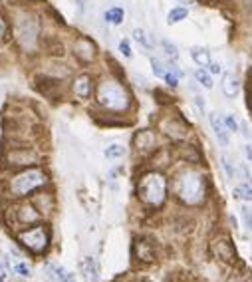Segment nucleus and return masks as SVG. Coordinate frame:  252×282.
Segmentation results:
<instances>
[{
  "label": "nucleus",
  "instance_id": "obj_14",
  "mask_svg": "<svg viewBox=\"0 0 252 282\" xmlns=\"http://www.w3.org/2000/svg\"><path fill=\"white\" fill-rule=\"evenodd\" d=\"M161 131L171 139H183L187 135V128L179 117H167L161 121Z\"/></svg>",
  "mask_w": 252,
  "mask_h": 282
},
{
  "label": "nucleus",
  "instance_id": "obj_19",
  "mask_svg": "<svg viewBox=\"0 0 252 282\" xmlns=\"http://www.w3.org/2000/svg\"><path fill=\"white\" fill-rule=\"evenodd\" d=\"M80 270L84 276V282H100V272H98V264L91 257H85L80 262Z\"/></svg>",
  "mask_w": 252,
  "mask_h": 282
},
{
  "label": "nucleus",
  "instance_id": "obj_4",
  "mask_svg": "<svg viewBox=\"0 0 252 282\" xmlns=\"http://www.w3.org/2000/svg\"><path fill=\"white\" fill-rule=\"evenodd\" d=\"M135 191L145 207L159 209L167 199V179L159 171H147L139 177Z\"/></svg>",
  "mask_w": 252,
  "mask_h": 282
},
{
  "label": "nucleus",
  "instance_id": "obj_24",
  "mask_svg": "<svg viewBox=\"0 0 252 282\" xmlns=\"http://www.w3.org/2000/svg\"><path fill=\"white\" fill-rule=\"evenodd\" d=\"M131 38L147 52V50H153V44H151V38H149V34L145 32L143 28H133V32H131Z\"/></svg>",
  "mask_w": 252,
  "mask_h": 282
},
{
  "label": "nucleus",
  "instance_id": "obj_10",
  "mask_svg": "<svg viewBox=\"0 0 252 282\" xmlns=\"http://www.w3.org/2000/svg\"><path fill=\"white\" fill-rule=\"evenodd\" d=\"M96 82H98V76H93L91 72L87 70H82L78 74H74L70 78V84H68V91L70 96L76 100V102H89L96 93Z\"/></svg>",
  "mask_w": 252,
  "mask_h": 282
},
{
  "label": "nucleus",
  "instance_id": "obj_37",
  "mask_svg": "<svg viewBox=\"0 0 252 282\" xmlns=\"http://www.w3.org/2000/svg\"><path fill=\"white\" fill-rule=\"evenodd\" d=\"M195 104H197V108L205 113V100H203V96H195Z\"/></svg>",
  "mask_w": 252,
  "mask_h": 282
},
{
  "label": "nucleus",
  "instance_id": "obj_31",
  "mask_svg": "<svg viewBox=\"0 0 252 282\" xmlns=\"http://www.w3.org/2000/svg\"><path fill=\"white\" fill-rule=\"evenodd\" d=\"M220 165H223V169H225V173H227V179H234L236 177V169H234V165L231 163V159L229 157H220Z\"/></svg>",
  "mask_w": 252,
  "mask_h": 282
},
{
  "label": "nucleus",
  "instance_id": "obj_40",
  "mask_svg": "<svg viewBox=\"0 0 252 282\" xmlns=\"http://www.w3.org/2000/svg\"><path fill=\"white\" fill-rule=\"evenodd\" d=\"M244 2H246L248 6H252V0H244Z\"/></svg>",
  "mask_w": 252,
  "mask_h": 282
},
{
  "label": "nucleus",
  "instance_id": "obj_32",
  "mask_svg": "<svg viewBox=\"0 0 252 282\" xmlns=\"http://www.w3.org/2000/svg\"><path fill=\"white\" fill-rule=\"evenodd\" d=\"M117 50L121 52V56H123V58H127V60H131V58H133V50H131V44H129V40H127V38H123V40L119 42Z\"/></svg>",
  "mask_w": 252,
  "mask_h": 282
},
{
  "label": "nucleus",
  "instance_id": "obj_8",
  "mask_svg": "<svg viewBox=\"0 0 252 282\" xmlns=\"http://www.w3.org/2000/svg\"><path fill=\"white\" fill-rule=\"evenodd\" d=\"M42 163V155L32 145H10L4 153V165L10 169H28Z\"/></svg>",
  "mask_w": 252,
  "mask_h": 282
},
{
  "label": "nucleus",
  "instance_id": "obj_23",
  "mask_svg": "<svg viewBox=\"0 0 252 282\" xmlns=\"http://www.w3.org/2000/svg\"><path fill=\"white\" fill-rule=\"evenodd\" d=\"M191 58L195 60V64L201 66V68H209L210 62H212L210 52L205 50V48H199V46H193V48H191Z\"/></svg>",
  "mask_w": 252,
  "mask_h": 282
},
{
  "label": "nucleus",
  "instance_id": "obj_26",
  "mask_svg": "<svg viewBox=\"0 0 252 282\" xmlns=\"http://www.w3.org/2000/svg\"><path fill=\"white\" fill-rule=\"evenodd\" d=\"M193 76H195V80H197L199 86H203V87H207V89H212V86H214L212 74H210L207 68H197Z\"/></svg>",
  "mask_w": 252,
  "mask_h": 282
},
{
  "label": "nucleus",
  "instance_id": "obj_33",
  "mask_svg": "<svg viewBox=\"0 0 252 282\" xmlns=\"http://www.w3.org/2000/svg\"><path fill=\"white\" fill-rule=\"evenodd\" d=\"M179 80H181V76L167 68V74L163 76V82H165L169 87H179Z\"/></svg>",
  "mask_w": 252,
  "mask_h": 282
},
{
  "label": "nucleus",
  "instance_id": "obj_7",
  "mask_svg": "<svg viewBox=\"0 0 252 282\" xmlns=\"http://www.w3.org/2000/svg\"><path fill=\"white\" fill-rule=\"evenodd\" d=\"M16 239L24 248L30 250V253L42 255L50 246V227L46 223H36L32 227H26V229L18 231Z\"/></svg>",
  "mask_w": 252,
  "mask_h": 282
},
{
  "label": "nucleus",
  "instance_id": "obj_9",
  "mask_svg": "<svg viewBox=\"0 0 252 282\" xmlns=\"http://www.w3.org/2000/svg\"><path fill=\"white\" fill-rule=\"evenodd\" d=\"M40 218H42L40 211L34 207V203L30 201V199H28V201H26V199L16 201V203L12 205V209L8 211V223H10V227H12V225L18 227V231L40 223Z\"/></svg>",
  "mask_w": 252,
  "mask_h": 282
},
{
  "label": "nucleus",
  "instance_id": "obj_2",
  "mask_svg": "<svg viewBox=\"0 0 252 282\" xmlns=\"http://www.w3.org/2000/svg\"><path fill=\"white\" fill-rule=\"evenodd\" d=\"M93 102L100 109L111 115H125L133 109V93L121 76L113 70L98 76Z\"/></svg>",
  "mask_w": 252,
  "mask_h": 282
},
{
  "label": "nucleus",
  "instance_id": "obj_34",
  "mask_svg": "<svg viewBox=\"0 0 252 282\" xmlns=\"http://www.w3.org/2000/svg\"><path fill=\"white\" fill-rule=\"evenodd\" d=\"M240 215H242V221H244L246 229L252 231V211H250L248 207H242V209H240Z\"/></svg>",
  "mask_w": 252,
  "mask_h": 282
},
{
  "label": "nucleus",
  "instance_id": "obj_11",
  "mask_svg": "<svg viewBox=\"0 0 252 282\" xmlns=\"http://www.w3.org/2000/svg\"><path fill=\"white\" fill-rule=\"evenodd\" d=\"M133 149H135V153L143 155V157L151 155L157 149V133L153 130H139V131H135V135H133Z\"/></svg>",
  "mask_w": 252,
  "mask_h": 282
},
{
  "label": "nucleus",
  "instance_id": "obj_13",
  "mask_svg": "<svg viewBox=\"0 0 252 282\" xmlns=\"http://www.w3.org/2000/svg\"><path fill=\"white\" fill-rule=\"evenodd\" d=\"M210 248H212V253H214V255H216L220 260L232 262V260H234V257H236V253H234V246H232V242H231V239H229V237H216V239L212 240Z\"/></svg>",
  "mask_w": 252,
  "mask_h": 282
},
{
  "label": "nucleus",
  "instance_id": "obj_38",
  "mask_svg": "<svg viewBox=\"0 0 252 282\" xmlns=\"http://www.w3.org/2000/svg\"><path fill=\"white\" fill-rule=\"evenodd\" d=\"M244 155H246V159H248V161H252V145H250V143L244 145Z\"/></svg>",
  "mask_w": 252,
  "mask_h": 282
},
{
  "label": "nucleus",
  "instance_id": "obj_25",
  "mask_svg": "<svg viewBox=\"0 0 252 282\" xmlns=\"http://www.w3.org/2000/svg\"><path fill=\"white\" fill-rule=\"evenodd\" d=\"M187 16H189V8H187V6H175V8H171L169 14H167V24H169V26L179 24V22H183Z\"/></svg>",
  "mask_w": 252,
  "mask_h": 282
},
{
  "label": "nucleus",
  "instance_id": "obj_28",
  "mask_svg": "<svg viewBox=\"0 0 252 282\" xmlns=\"http://www.w3.org/2000/svg\"><path fill=\"white\" fill-rule=\"evenodd\" d=\"M149 64H151V72H153V76H155V78H161V80H163V76L167 74V66L163 64V62H161L159 58L151 56V58H149Z\"/></svg>",
  "mask_w": 252,
  "mask_h": 282
},
{
  "label": "nucleus",
  "instance_id": "obj_16",
  "mask_svg": "<svg viewBox=\"0 0 252 282\" xmlns=\"http://www.w3.org/2000/svg\"><path fill=\"white\" fill-rule=\"evenodd\" d=\"M220 89H223V93L229 100L238 98V93H240V80H238V76L232 74V72H225L223 74V82H220Z\"/></svg>",
  "mask_w": 252,
  "mask_h": 282
},
{
  "label": "nucleus",
  "instance_id": "obj_21",
  "mask_svg": "<svg viewBox=\"0 0 252 282\" xmlns=\"http://www.w3.org/2000/svg\"><path fill=\"white\" fill-rule=\"evenodd\" d=\"M48 276L54 282H76L74 274L68 272L64 266H60V264H48Z\"/></svg>",
  "mask_w": 252,
  "mask_h": 282
},
{
  "label": "nucleus",
  "instance_id": "obj_15",
  "mask_svg": "<svg viewBox=\"0 0 252 282\" xmlns=\"http://www.w3.org/2000/svg\"><path fill=\"white\" fill-rule=\"evenodd\" d=\"M28 199L34 203V207L40 211L42 217H46V215H50L54 211V193H50V191L40 189L38 193H34L32 197H28Z\"/></svg>",
  "mask_w": 252,
  "mask_h": 282
},
{
  "label": "nucleus",
  "instance_id": "obj_22",
  "mask_svg": "<svg viewBox=\"0 0 252 282\" xmlns=\"http://www.w3.org/2000/svg\"><path fill=\"white\" fill-rule=\"evenodd\" d=\"M125 155H127V147H125L123 143H109L104 149V157L107 161H119V159L125 157Z\"/></svg>",
  "mask_w": 252,
  "mask_h": 282
},
{
  "label": "nucleus",
  "instance_id": "obj_5",
  "mask_svg": "<svg viewBox=\"0 0 252 282\" xmlns=\"http://www.w3.org/2000/svg\"><path fill=\"white\" fill-rule=\"evenodd\" d=\"M173 189H175L177 199H181L185 205H199L205 199L207 183L199 171L187 169L181 175H177V179L173 183Z\"/></svg>",
  "mask_w": 252,
  "mask_h": 282
},
{
  "label": "nucleus",
  "instance_id": "obj_27",
  "mask_svg": "<svg viewBox=\"0 0 252 282\" xmlns=\"http://www.w3.org/2000/svg\"><path fill=\"white\" fill-rule=\"evenodd\" d=\"M234 199L238 201H252V183H240L234 187V191H232Z\"/></svg>",
  "mask_w": 252,
  "mask_h": 282
},
{
  "label": "nucleus",
  "instance_id": "obj_30",
  "mask_svg": "<svg viewBox=\"0 0 252 282\" xmlns=\"http://www.w3.org/2000/svg\"><path fill=\"white\" fill-rule=\"evenodd\" d=\"M12 272H14L16 276H20V278H30V276H32V268H30L26 262H22V260L14 264Z\"/></svg>",
  "mask_w": 252,
  "mask_h": 282
},
{
  "label": "nucleus",
  "instance_id": "obj_3",
  "mask_svg": "<svg viewBox=\"0 0 252 282\" xmlns=\"http://www.w3.org/2000/svg\"><path fill=\"white\" fill-rule=\"evenodd\" d=\"M48 183H50L48 173L40 165H36V167H28V169H18L8 179L6 189L14 201H20V199L32 197L36 191L44 189Z\"/></svg>",
  "mask_w": 252,
  "mask_h": 282
},
{
  "label": "nucleus",
  "instance_id": "obj_12",
  "mask_svg": "<svg viewBox=\"0 0 252 282\" xmlns=\"http://www.w3.org/2000/svg\"><path fill=\"white\" fill-rule=\"evenodd\" d=\"M209 121H210L212 133H214V137L218 139L220 147H229V145H231V131L227 130L225 119L220 117L216 111H210V115H209Z\"/></svg>",
  "mask_w": 252,
  "mask_h": 282
},
{
  "label": "nucleus",
  "instance_id": "obj_17",
  "mask_svg": "<svg viewBox=\"0 0 252 282\" xmlns=\"http://www.w3.org/2000/svg\"><path fill=\"white\" fill-rule=\"evenodd\" d=\"M102 18H104L105 24L117 28V26H121V24L125 22V8L119 6V4H111V6H107V8L104 10Z\"/></svg>",
  "mask_w": 252,
  "mask_h": 282
},
{
  "label": "nucleus",
  "instance_id": "obj_6",
  "mask_svg": "<svg viewBox=\"0 0 252 282\" xmlns=\"http://www.w3.org/2000/svg\"><path fill=\"white\" fill-rule=\"evenodd\" d=\"M70 54L84 68H91V66H96L100 62V46H98L96 40H93L91 36H87V34H76L72 38Z\"/></svg>",
  "mask_w": 252,
  "mask_h": 282
},
{
  "label": "nucleus",
  "instance_id": "obj_35",
  "mask_svg": "<svg viewBox=\"0 0 252 282\" xmlns=\"http://www.w3.org/2000/svg\"><path fill=\"white\" fill-rule=\"evenodd\" d=\"M223 119H225V125H227V130H229L231 133H236V131H238V121H236L232 115H225Z\"/></svg>",
  "mask_w": 252,
  "mask_h": 282
},
{
  "label": "nucleus",
  "instance_id": "obj_29",
  "mask_svg": "<svg viewBox=\"0 0 252 282\" xmlns=\"http://www.w3.org/2000/svg\"><path fill=\"white\" fill-rule=\"evenodd\" d=\"M161 48H163V54L169 58V62L179 60V48H177V44H173L171 40H161Z\"/></svg>",
  "mask_w": 252,
  "mask_h": 282
},
{
  "label": "nucleus",
  "instance_id": "obj_36",
  "mask_svg": "<svg viewBox=\"0 0 252 282\" xmlns=\"http://www.w3.org/2000/svg\"><path fill=\"white\" fill-rule=\"evenodd\" d=\"M207 70H209V72H210L212 76H218V74H223V66H220L218 62H210V66H209Z\"/></svg>",
  "mask_w": 252,
  "mask_h": 282
},
{
  "label": "nucleus",
  "instance_id": "obj_39",
  "mask_svg": "<svg viewBox=\"0 0 252 282\" xmlns=\"http://www.w3.org/2000/svg\"><path fill=\"white\" fill-rule=\"evenodd\" d=\"M242 133H244L246 139H250V131H248V128H246V123H242Z\"/></svg>",
  "mask_w": 252,
  "mask_h": 282
},
{
  "label": "nucleus",
  "instance_id": "obj_20",
  "mask_svg": "<svg viewBox=\"0 0 252 282\" xmlns=\"http://www.w3.org/2000/svg\"><path fill=\"white\" fill-rule=\"evenodd\" d=\"M12 42V22H10V14L0 10V46H4Z\"/></svg>",
  "mask_w": 252,
  "mask_h": 282
},
{
  "label": "nucleus",
  "instance_id": "obj_1",
  "mask_svg": "<svg viewBox=\"0 0 252 282\" xmlns=\"http://www.w3.org/2000/svg\"><path fill=\"white\" fill-rule=\"evenodd\" d=\"M12 22V42L20 50V54L34 58L44 48V24L42 16L36 8L30 6H16L10 14Z\"/></svg>",
  "mask_w": 252,
  "mask_h": 282
},
{
  "label": "nucleus",
  "instance_id": "obj_18",
  "mask_svg": "<svg viewBox=\"0 0 252 282\" xmlns=\"http://www.w3.org/2000/svg\"><path fill=\"white\" fill-rule=\"evenodd\" d=\"M133 253H135V257H137L139 260H143V262L155 260V248H153V244H151L149 240H145V239H137V240H135Z\"/></svg>",
  "mask_w": 252,
  "mask_h": 282
}]
</instances>
